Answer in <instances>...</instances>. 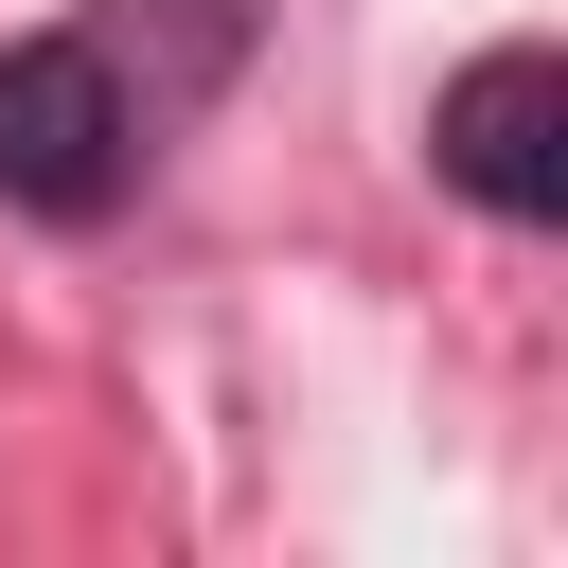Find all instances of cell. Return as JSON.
<instances>
[{"mask_svg":"<svg viewBox=\"0 0 568 568\" xmlns=\"http://www.w3.org/2000/svg\"><path fill=\"white\" fill-rule=\"evenodd\" d=\"M248 53L231 0H106V18H53L0 53V195L18 213H106L178 124L195 89Z\"/></svg>","mask_w":568,"mask_h":568,"instance_id":"cell-1","label":"cell"},{"mask_svg":"<svg viewBox=\"0 0 568 568\" xmlns=\"http://www.w3.org/2000/svg\"><path fill=\"white\" fill-rule=\"evenodd\" d=\"M444 178H462L479 213H515V231L568 195V160H550V53H532V36L479 53V71L444 89Z\"/></svg>","mask_w":568,"mask_h":568,"instance_id":"cell-2","label":"cell"}]
</instances>
